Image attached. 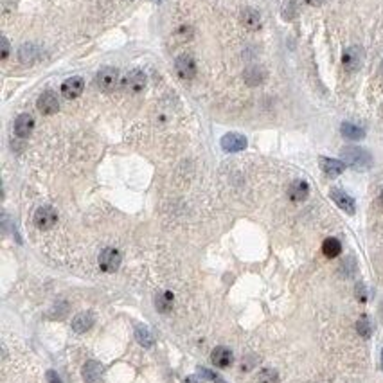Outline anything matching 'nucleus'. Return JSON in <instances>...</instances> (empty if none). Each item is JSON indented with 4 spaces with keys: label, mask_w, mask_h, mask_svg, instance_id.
Returning <instances> with one entry per match:
<instances>
[{
    "label": "nucleus",
    "mask_w": 383,
    "mask_h": 383,
    "mask_svg": "<svg viewBox=\"0 0 383 383\" xmlns=\"http://www.w3.org/2000/svg\"><path fill=\"white\" fill-rule=\"evenodd\" d=\"M340 155H342L344 162H346L347 166H351V168L354 169H360V171L371 168L372 164L371 153L363 148H358V146H347V148L342 149Z\"/></svg>",
    "instance_id": "obj_1"
},
{
    "label": "nucleus",
    "mask_w": 383,
    "mask_h": 383,
    "mask_svg": "<svg viewBox=\"0 0 383 383\" xmlns=\"http://www.w3.org/2000/svg\"><path fill=\"white\" fill-rule=\"evenodd\" d=\"M146 81H148V79H146L144 72L135 69L124 76L123 81H121V87H123V90L128 92V94H140V92L146 88Z\"/></svg>",
    "instance_id": "obj_2"
},
{
    "label": "nucleus",
    "mask_w": 383,
    "mask_h": 383,
    "mask_svg": "<svg viewBox=\"0 0 383 383\" xmlns=\"http://www.w3.org/2000/svg\"><path fill=\"white\" fill-rule=\"evenodd\" d=\"M117 83H119V70L116 67H103L95 74V85H97L99 90L112 92Z\"/></svg>",
    "instance_id": "obj_3"
},
{
    "label": "nucleus",
    "mask_w": 383,
    "mask_h": 383,
    "mask_svg": "<svg viewBox=\"0 0 383 383\" xmlns=\"http://www.w3.org/2000/svg\"><path fill=\"white\" fill-rule=\"evenodd\" d=\"M121 252L117 248H104L99 255V268H101V272L104 273H116L121 266Z\"/></svg>",
    "instance_id": "obj_4"
},
{
    "label": "nucleus",
    "mask_w": 383,
    "mask_h": 383,
    "mask_svg": "<svg viewBox=\"0 0 383 383\" xmlns=\"http://www.w3.org/2000/svg\"><path fill=\"white\" fill-rule=\"evenodd\" d=\"M33 222L34 225H36V229H40V231H49V229H52V227L56 225V222H58V212L49 205H41L38 207L36 212H34Z\"/></svg>",
    "instance_id": "obj_5"
},
{
    "label": "nucleus",
    "mask_w": 383,
    "mask_h": 383,
    "mask_svg": "<svg viewBox=\"0 0 383 383\" xmlns=\"http://www.w3.org/2000/svg\"><path fill=\"white\" fill-rule=\"evenodd\" d=\"M175 70L182 81H191L196 76V62L191 54H182L175 62Z\"/></svg>",
    "instance_id": "obj_6"
},
{
    "label": "nucleus",
    "mask_w": 383,
    "mask_h": 383,
    "mask_svg": "<svg viewBox=\"0 0 383 383\" xmlns=\"http://www.w3.org/2000/svg\"><path fill=\"white\" fill-rule=\"evenodd\" d=\"M363 58H365V52H363L362 47L354 45V47H349V49L344 50L342 54V65L347 72H354V70H358L360 67L363 65Z\"/></svg>",
    "instance_id": "obj_7"
},
{
    "label": "nucleus",
    "mask_w": 383,
    "mask_h": 383,
    "mask_svg": "<svg viewBox=\"0 0 383 383\" xmlns=\"http://www.w3.org/2000/svg\"><path fill=\"white\" fill-rule=\"evenodd\" d=\"M36 106L43 116H52V114H56V112L60 110V101L54 92H43V94L38 97Z\"/></svg>",
    "instance_id": "obj_8"
},
{
    "label": "nucleus",
    "mask_w": 383,
    "mask_h": 383,
    "mask_svg": "<svg viewBox=\"0 0 383 383\" xmlns=\"http://www.w3.org/2000/svg\"><path fill=\"white\" fill-rule=\"evenodd\" d=\"M83 88H85V81L79 76H72V78L65 79L62 83V95L67 99H76L81 95Z\"/></svg>",
    "instance_id": "obj_9"
},
{
    "label": "nucleus",
    "mask_w": 383,
    "mask_h": 383,
    "mask_svg": "<svg viewBox=\"0 0 383 383\" xmlns=\"http://www.w3.org/2000/svg\"><path fill=\"white\" fill-rule=\"evenodd\" d=\"M222 148L229 153L243 151L247 148V139L241 133H227L222 139Z\"/></svg>",
    "instance_id": "obj_10"
},
{
    "label": "nucleus",
    "mask_w": 383,
    "mask_h": 383,
    "mask_svg": "<svg viewBox=\"0 0 383 383\" xmlns=\"http://www.w3.org/2000/svg\"><path fill=\"white\" fill-rule=\"evenodd\" d=\"M331 200L337 203L338 207L342 210H346L347 214H354V210H356V205H354V200L342 189H331L330 193Z\"/></svg>",
    "instance_id": "obj_11"
},
{
    "label": "nucleus",
    "mask_w": 383,
    "mask_h": 383,
    "mask_svg": "<svg viewBox=\"0 0 383 383\" xmlns=\"http://www.w3.org/2000/svg\"><path fill=\"white\" fill-rule=\"evenodd\" d=\"M309 196V186L306 180H295L290 184L288 187V198L293 203H301L304 202L306 198Z\"/></svg>",
    "instance_id": "obj_12"
},
{
    "label": "nucleus",
    "mask_w": 383,
    "mask_h": 383,
    "mask_svg": "<svg viewBox=\"0 0 383 383\" xmlns=\"http://www.w3.org/2000/svg\"><path fill=\"white\" fill-rule=\"evenodd\" d=\"M103 365L95 360H90L83 367V378L87 383H103Z\"/></svg>",
    "instance_id": "obj_13"
},
{
    "label": "nucleus",
    "mask_w": 383,
    "mask_h": 383,
    "mask_svg": "<svg viewBox=\"0 0 383 383\" xmlns=\"http://www.w3.org/2000/svg\"><path fill=\"white\" fill-rule=\"evenodd\" d=\"M33 128H34V117L29 116V114H22L15 121V133L20 139H27L33 133Z\"/></svg>",
    "instance_id": "obj_14"
},
{
    "label": "nucleus",
    "mask_w": 383,
    "mask_h": 383,
    "mask_svg": "<svg viewBox=\"0 0 383 383\" xmlns=\"http://www.w3.org/2000/svg\"><path fill=\"white\" fill-rule=\"evenodd\" d=\"M210 360L216 367L220 369H225V367H231L232 362H234V356H232V351L227 349V347H216L210 354Z\"/></svg>",
    "instance_id": "obj_15"
},
{
    "label": "nucleus",
    "mask_w": 383,
    "mask_h": 383,
    "mask_svg": "<svg viewBox=\"0 0 383 383\" xmlns=\"http://www.w3.org/2000/svg\"><path fill=\"white\" fill-rule=\"evenodd\" d=\"M320 169L324 171L327 177L335 178L338 175L344 173V169H346V164L337 158H327V157H320Z\"/></svg>",
    "instance_id": "obj_16"
},
{
    "label": "nucleus",
    "mask_w": 383,
    "mask_h": 383,
    "mask_svg": "<svg viewBox=\"0 0 383 383\" xmlns=\"http://www.w3.org/2000/svg\"><path fill=\"white\" fill-rule=\"evenodd\" d=\"M241 24L247 27L248 31H257L261 29V15L255 9H245L243 13H241Z\"/></svg>",
    "instance_id": "obj_17"
},
{
    "label": "nucleus",
    "mask_w": 383,
    "mask_h": 383,
    "mask_svg": "<svg viewBox=\"0 0 383 383\" xmlns=\"http://www.w3.org/2000/svg\"><path fill=\"white\" fill-rule=\"evenodd\" d=\"M92 325H94V313H90V311L76 315L74 320H72V330L76 333H85V331L90 330Z\"/></svg>",
    "instance_id": "obj_18"
},
{
    "label": "nucleus",
    "mask_w": 383,
    "mask_h": 383,
    "mask_svg": "<svg viewBox=\"0 0 383 383\" xmlns=\"http://www.w3.org/2000/svg\"><path fill=\"white\" fill-rule=\"evenodd\" d=\"M340 132H342V135L349 140H360L365 137V132H363L362 128L356 126V124H353V123H344L342 128H340Z\"/></svg>",
    "instance_id": "obj_19"
},
{
    "label": "nucleus",
    "mask_w": 383,
    "mask_h": 383,
    "mask_svg": "<svg viewBox=\"0 0 383 383\" xmlns=\"http://www.w3.org/2000/svg\"><path fill=\"white\" fill-rule=\"evenodd\" d=\"M322 252H324L325 257H337V255H340V252H342V245H340V241H338L337 238H327L322 243Z\"/></svg>",
    "instance_id": "obj_20"
},
{
    "label": "nucleus",
    "mask_w": 383,
    "mask_h": 383,
    "mask_svg": "<svg viewBox=\"0 0 383 383\" xmlns=\"http://www.w3.org/2000/svg\"><path fill=\"white\" fill-rule=\"evenodd\" d=\"M173 301H175V295L171 292H164L160 293V295L157 297V302H155V306H157V309L160 311V313H169L171 309H173Z\"/></svg>",
    "instance_id": "obj_21"
},
{
    "label": "nucleus",
    "mask_w": 383,
    "mask_h": 383,
    "mask_svg": "<svg viewBox=\"0 0 383 383\" xmlns=\"http://www.w3.org/2000/svg\"><path fill=\"white\" fill-rule=\"evenodd\" d=\"M135 337H137V340H139L140 346H144V347H151L153 344H155V340H153L149 330L148 327H144V325H137Z\"/></svg>",
    "instance_id": "obj_22"
},
{
    "label": "nucleus",
    "mask_w": 383,
    "mask_h": 383,
    "mask_svg": "<svg viewBox=\"0 0 383 383\" xmlns=\"http://www.w3.org/2000/svg\"><path fill=\"white\" fill-rule=\"evenodd\" d=\"M255 383H279V374L273 369H261L255 376Z\"/></svg>",
    "instance_id": "obj_23"
},
{
    "label": "nucleus",
    "mask_w": 383,
    "mask_h": 383,
    "mask_svg": "<svg viewBox=\"0 0 383 383\" xmlns=\"http://www.w3.org/2000/svg\"><path fill=\"white\" fill-rule=\"evenodd\" d=\"M356 330H358V333L362 335L363 338L371 337L372 324H371V320H369V317H367V315H362V317L358 318V322H356Z\"/></svg>",
    "instance_id": "obj_24"
},
{
    "label": "nucleus",
    "mask_w": 383,
    "mask_h": 383,
    "mask_svg": "<svg viewBox=\"0 0 383 383\" xmlns=\"http://www.w3.org/2000/svg\"><path fill=\"white\" fill-rule=\"evenodd\" d=\"M34 54L38 56V49L34 45H24L20 49V60L24 63H33L34 62Z\"/></svg>",
    "instance_id": "obj_25"
},
{
    "label": "nucleus",
    "mask_w": 383,
    "mask_h": 383,
    "mask_svg": "<svg viewBox=\"0 0 383 383\" xmlns=\"http://www.w3.org/2000/svg\"><path fill=\"white\" fill-rule=\"evenodd\" d=\"M252 72H254V74H250V72H247V74H245V79H247L250 85H257V83L263 81V78H264L263 70L257 69V67H252Z\"/></svg>",
    "instance_id": "obj_26"
},
{
    "label": "nucleus",
    "mask_w": 383,
    "mask_h": 383,
    "mask_svg": "<svg viewBox=\"0 0 383 383\" xmlns=\"http://www.w3.org/2000/svg\"><path fill=\"white\" fill-rule=\"evenodd\" d=\"M200 374H202V376H205V378H209L210 381H216V383H225V381H223L222 378H220V376H216L214 372H210L209 369H200Z\"/></svg>",
    "instance_id": "obj_27"
},
{
    "label": "nucleus",
    "mask_w": 383,
    "mask_h": 383,
    "mask_svg": "<svg viewBox=\"0 0 383 383\" xmlns=\"http://www.w3.org/2000/svg\"><path fill=\"white\" fill-rule=\"evenodd\" d=\"M0 41H2V56H0V58L6 60V58L9 56V43H8V38H2Z\"/></svg>",
    "instance_id": "obj_28"
},
{
    "label": "nucleus",
    "mask_w": 383,
    "mask_h": 383,
    "mask_svg": "<svg viewBox=\"0 0 383 383\" xmlns=\"http://www.w3.org/2000/svg\"><path fill=\"white\" fill-rule=\"evenodd\" d=\"M47 379H49V383H62L60 376L56 374L54 371H47Z\"/></svg>",
    "instance_id": "obj_29"
},
{
    "label": "nucleus",
    "mask_w": 383,
    "mask_h": 383,
    "mask_svg": "<svg viewBox=\"0 0 383 383\" xmlns=\"http://www.w3.org/2000/svg\"><path fill=\"white\" fill-rule=\"evenodd\" d=\"M358 299L360 301H365V292H363V286H358Z\"/></svg>",
    "instance_id": "obj_30"
},
{
    "label": "nucleus",
    "mask_w": 383,
    "mask_h": 383,
    "mask_svg": "<svg viewBox=\"0 0 383 383\" xmlns=\"http://www.w3.org/2000/svg\"><path fill=\"white\" fill-rule=\"evenodd\" d=\"M308 4H311V6H320V4H324L325 0H306Z\"/></svg>",
    "instance_id": "obj_31"
},
{
    "label": "nucleus",
    "mask_w": 383,
    "mask_h": 383,
    "mask_svg": "<svg viewBox=\"0 0 383 383\" xmlns=\"http://www.w3.org/2000/svg\"><path fill=\"white\" fill-rule=\"evenodd\" d=\"M186 383H200V381H198L196 378H187V379H186Z\"/></svg>",
    "instance_id": "obj_32"
},
{
    "label": "nucleus",
    "mask_w": 383,
    "mask_h": 383,
    "mask_svg": "<svg viewBox=\"0 0 383 383\" xmlns=\"http://www.w3.org/2000/svg\"><path fill=\"white\" fill-rule=\"evenodd\" d=\"M379 205H381V207H383V193H381V194H379Z\"/></svg>",
    "instance_id": "obj_33"
},
{
    "label": "nucleus",
    "mask_w": 383,
    "mask_h": 383,
    "mask_svg": "<svg viewBox=\"0 0 383 383\" xmlns=\"http://www.w3.org/2000/svg\"><path fill=\"white\" fill-rule=\"evenodd\" d=\"M381 367H383V349H381Z\"/></svg>",
    "instance_id": "obj_34"
},
{
    "label": "nucleus",
    "mask_w": 383,
    "mask_h": 383,
    "mask_svg": "<svg viewBox=\"0 0 383 383\" xmlns=\"http://www.w3.org/2000/svg\"><path fill=\"white\" fill-rule=\"evenodd\" d=\"M381 74H383V63H381Z\"/></svg>",
    "instance_id": "obj_35"
}]
</instances>
